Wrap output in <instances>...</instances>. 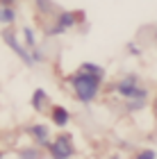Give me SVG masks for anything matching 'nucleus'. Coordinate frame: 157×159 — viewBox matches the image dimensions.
<instances>
[{
    "label": "nucleus",
    "mask_w": 157,
    "mask_h": 159,
    "mask_svg": "<svg viewBox=\"0 0 157 159\" xmlns=\"http://www.w3.org/2000/svg\"><path fill=\"white\" fill-rule=\"evenodd\" d=\"M50 105V100H48V93L44 89H37L34 91V96H32V107L37 111H46V107Z\"/></svg>",
    "instance_id": "6"
},
{
    "label": "nucleus",
    "mask_w": 157,
    "mask_h": 159,
    "mask_svg": "<svg viewBox=\"0 0 157 159\" xmlns=\"http://www.w3.org/2000/svg\"><path fill=\"white\" fill-rule=\"evenodd\" d=\"M50 152H53V157H71L75 152L73 143H71V136H59L55 143H50Z\"/></svg>",
    "instance_id": "2"
},
{
    "label": "nucleus",
    "mask_w": 157,
    "mask_h": 159,
    "mask_svg": "<svg viewBox=\"0 0 157 159\" xmlns=\"http://www.w3.org/2000/svg\"><path fill=\"white\" fill-rule=\"evenodd\" d=\"M25 41H27V46H34V32L30 30V27L25 30Z\"/></svg>",
    "instance_id": "11"
},
{
    "label": "nucleus",
    "mask_w": 157,
    "mask_h": 159,
    "mask_svg": "<svg viewBox=\"0 0 157 159\" xmlns=\"http://www.w3.org/2000/svg\"><path fill=\"white\" fill-rule=\"evenodd\" d=\"M14 18H16V14H14L12 5H2L0 2V25H12Z\"/></svg>",
    "instance_id": "7"
},
{
    "label": "nucleus",
    "mask_w": 157,
    "mask_h": 159,
    "mask_svg": "<svg viewBox=\"0 0 157 159\" xmlns=\"http://www.w3.org/2000/svg\"><path fill=\"white\" fill-rule=\"evenodd\" d=\"M141 89V86H139V82H137V77H125V80H121V82L116 84V91L121 93V96H123V98H130L132 96V93H137Z\"/></svg>",
    "instance_id": "3"
},
{
    "label": "nucleus",
    "mask_w": 157,
    "mask_h": 159,
    "mask_svg": "<svg viewBox=\"0 0 157 159\" xmlns=\"http://www.w3.org/2000/svg\"><path fill=\"white\" fill-rule=\"evenodd\" d=\"M153 109H155V116H157V98H155V107H153Z\"/></svg>",
    "instance_id": "15"
},
{
    "label": "nucleus",
    "mask_w": 157,
    "mask_h": 159,
    "mask_svg": "<svg viewBox=\"0 0 157 159\" xmlns=\"http://www.w3.org/2000/svg\"><path fill=\"white\" fill-rule=\"evenodd\" d=\"M32 134L39 139V146H48V129H46V127L34 125V127H32Z\"/></svg>",
    "instance_id": "9"
},
{
    "label": "nucleus",
    "mask_w": 157,
    "mask_h": 159,
    "mask_svg": "<svg viewBox=\"0 0 157 159\" xmlns=\"http://www.w3.org/2000/svg\"><path fill=\"white\" fill-rule=\"evenodd\" d=\"M75 23V14L73 11H64V14H59V18H57V25L50 30V34H59V32H64L66 27H71Z\"/></svg>",
    "instance_id": "4"
},
{
    "label": "nucleus",
    "mask_w": 157,
    "mask_h": 159,
    "mask_svg": "<svg viewBox=\"0 0 157 159\" xmlns=\"http://www.w3.org/2000/svg\"><path fill=\"white\" fill-rule=\"evenodd\" d=\"M37 5H39V9L44 14H55L57 11V7L50 2V0H37Z\"/></svg>",
    "instance_id": "10"
},
{
    "label": "nucleus",
    "mask_w": 157,
    "mask_h": 159,
    "mask_svg": "<svg viewBox=\"0 0 157 159\" xmlns=\"http://www.w3.org/2000/svg\"><path fill=\"white\" fill-rule=\"evenodd\" d=\"M0 2H2V5H12L14 0H0Z\"/></svg>",
    "instance_id": "14"
},
{
    "label": "nucleus",
    "mask_w": 157,
    "mask_h": 159,
    "mask_svg": "<svg viewBox=\"0 0 157 159\" xmlns=\"http://www.w3.org/2000/svg\"><path fill=\"white\" fill-rule=\"evenodd\" d=\"M21 157H41V152H39V150H23Z\"/></svg>",
    "instance_id": "13"
},
{
    "label": "nucleus",
    "mask_w": 157,
    "mask_h": 159,
    "mask_svg": "<svg viewBox=\"0 0 157 159\" xmlns=\"http://www.w3.org/2000/svg\"><path fill=\"white\" fill-rule=\"evenodd\" d=\"M157 155L153 152V150H144V152H139V159H155Z\"/></svg>",
    "instance_id": "12"
},
{
    "label": "nucleus",
    "mask_w": 157,
    "mask_h": 159,
    "mask_svg": "<svg viewBox=\"0 0 157 159\" xmlns=\"http://www.w3.org/2000/svg\"><path fill=\"white\" fill-rule=\"evenodd\" d=\"M100 80H103V68L96 64H82L80 73L73 77V89L75 96L82 102H91L96 98L98 89H100Z\"/></svg>",
    "instance_id": "1"
},
{
    "label": "nucleus",
    "mask_w": 157,
    "mask_h": 159,
    "mask_svg": "<svg viewBox=\"0 0 157 159\" xmlns=\"http://www.w3.org/2000/svg\"><path fill=\"white\" fill-rule=\"evenodd\" d=\"M2 39L7 41V46H9V48H14V52H16V55H18V57H21V59H23L25 64H32V57H30V55H27L23 48L18 46V41L14 39V34H12V32H5V34H2Z\"/></svg>",
    "instance_id": "5"
},
{
    "label": "nucleus",
    "mask_w": 157,
    "mask_h": 159,
    "mask_svg": "<svg viewBox=\"0 0 157 159\" xmlns=\"http://www.w3.org/2000/svg\"><path fill=\"white\" fill-rule=\"evenodd\" d=\"M68 111L66 109H64V107H55V109H53V123H55V125H59V127H64V125H66V123H68Z\"/></svg>",
    "instance_id": "8"
}]
</instances>
